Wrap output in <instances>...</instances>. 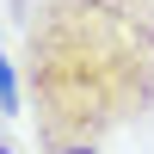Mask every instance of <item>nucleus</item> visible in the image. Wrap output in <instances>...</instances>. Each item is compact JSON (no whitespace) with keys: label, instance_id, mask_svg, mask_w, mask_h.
Returning <instances> with one entry per match:
<instances>
[{"label":"nucleus","instance_id":"20e7f679","mask_svg":"<svg viewBox=\"0 0 154 154\" xmlns=\"http://www.w3.org/2000/svg\"><path fill=\"white\" fill-rule=\"evenodd\" d=\"M0 154H12V148H6V142H0Z\"/></svg>","mask_w":154,"mask_h":154},{"label":"nucleus","instance_id":"f03ea898","mask_svg":"<svg viewBox=\"0 0 154 154\" xmlns=\"http://www.w3.org/2000/svg\"><path fill=\"white\" fill-rule=\"evenodd\" d=\"M19 105H25V93H19V74H12V62L0 56V117H19Z\"/></svg>","mask_w":154,"mask_h":154},{"label":"nucleus","instance_id":"7ed1b4c3","mask_svg":"<svg viewBox=\"0 0 154 154\" xmlns=\"http://www.w3.org/2000/svg\"><path fill=\"white\" fill-rule=\"evenodd\" d=\"M43 154H99V148H43Z\"/></svg>","mask_w":154,"mask_h":154},{"label":"nucleus","instance_id":"f257e3e1","mask_svg":"<svg viewBox=\"0 0 154 154\" xmlns=\"http://www.w3.org/2000/svg\"><path fill=\"white\" fill-rule=\"evenodd\" d=\"M19 93L43 148H99L154 117V0H31Z\"/></svg>","mask_w":154,"mask_h":154}]
</instances>
